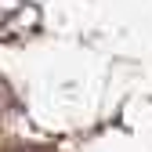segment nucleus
<instances>
[{
    "mask_svg": "<svg viewBox=\"0 0 152 152\" xmlns=\"http://www.w3.org/2000/svg\"><path fill=\"white\" fill-rule=\"evenodd\" d=\"M11 152H54V148H44V145H18V148H11Z\"/></svg>",
    "mask_w": 152,
    "mask_h": 152,
    "instance_id": "1",
    "label": "nucleus"
}]
</instances>
